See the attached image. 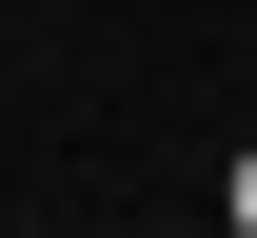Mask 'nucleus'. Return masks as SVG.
<instances>
[{
    "instance_id": "1",
    "label": "nucleus",
    "mask_w": 257,
    "mask_h": 238,
    "mask_svg": "<svg viewBox=\"0 0 257 238\" xmlns=\"http://www.w3.org/2000/svg\"><path fill=\"white\" fill-rule=\"evenodd\" d=\"M218 218H237V238H257V139H237V179H218Z\"/></svg>"
}]
</instances>
